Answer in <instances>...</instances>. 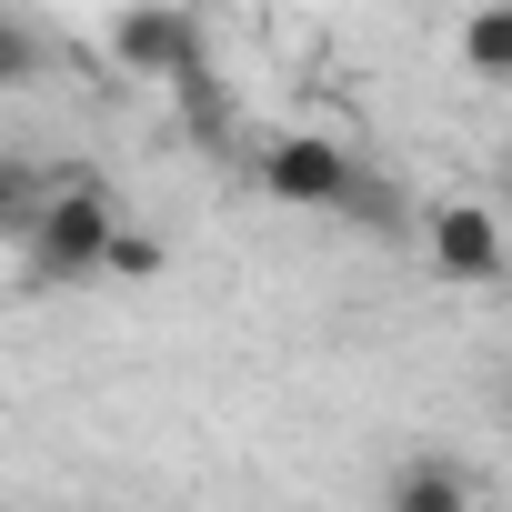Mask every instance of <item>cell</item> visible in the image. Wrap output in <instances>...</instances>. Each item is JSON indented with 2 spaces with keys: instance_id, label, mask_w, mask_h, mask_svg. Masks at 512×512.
<instances>
[{
  "instance_id": "8fae6325",
  "label": "cell",
  "mask_w": 512,
  "mask_h": 512,
  "mask_svg": "<svg viewBox=\"0 0 512 512\" xmlns=\"http://www.w3.org/2000/svg\"><path fill=\"white\" fill-rule=\"evenodd\" d=\"M502 412H512V382H502Z\"/></svg>"
},
{
  "instance_id": "6da1fadb",
  "label": "cell",
  "mask_w": 512,
  "mask_h": 512,
  "mask_svg": "<svg viewBox=\"0 0 512 512\" xmlns=\"http://www.w3.org/2000/svg\"><path fill=\"white\" fill-rule=\"evenodd\" d=\"M111 201H101V181L91 171H71V181H51L41 191V231H31V272L41 282H91L101 272V251H111Z\"/></svg>"
},
{
  "instance_id": "277c9868",
  "label": "cell",
  "mask_w": 512,
  "mask_h": 512,
  "mask_svg": "<svg viewBox=\"0 0 512 512\" xmlns=\"http://www.w3.org/2000/svg\"><path fill=\"white\" fill-rule=\"evenodd\" d=\"M432 262H442V282H502V221L482 201H442L432 211Z\"/></svg>"
},
{
  "instance_id": "9c48e42d",
  "label": "cell",
  "mask_w": 512,
  "mask_h": 512,
  "mask_svg": "<svg viewBox=\"0 0 512 512\" xmlns=\"http://www.w3.org/2000/svg\"><path fill=\"white\" fill-rule=\"evenodd\" d=\"M101 272H121V282H151V272H161V241H151V231H111Z\"/></svg>"
},
{
  "instance_id": "30bf717a",
  "label": "cell",
  "mask_w": 512,
  "mask_h": 512,
  "mask_svg": "<svg viewBox=\"0 0 512 512\" xmlns=\"http://www.w3.org/2000/svg\"><path fill=\"white\" fill-rule=\"evenodd\" d=\"M41 191H51V181H41L31 161H0V231H11V221H21V211H31Z\"/></svg>"
},
{
  "instance_id": "7a4b0ae2",
  "label": "cell",
  "mask_w": 512,
  "mask_h": 512,
  "mask_svg": "<svg viewBox=\"0 0 512 512\" xmlns=\"http://www.w3.org/2000/svg\"><path fill=\"white\" fill-rule=\"evenodd\" d=\"M111 61L131 81H181V71H201V21L171 11V0H131L111 21Z\"/></svg>"
},
{
  "instance_id": "52a82bcc",
  "label": "cell",
  "mask_w": 512,
  "mask_h": 512,
  "mask_svg": "<svg viewBox=\"0 0 512 512\" xmlns=\"http://www.w3.org/2000/svg\"><path fill=\"white\" fill-rule=\"evenodd\" d=\"M171 91H181V131H191V141H231V91L211 81V61H201V71H181Z\"/></svg>"
},
{
  "instance_id": "ba28073f",
  "label": "cell",
  "mask_w": 512,
  "mask_h": 512,
  "mask_svg": "<svg viewBox=\"0 0 512 512\" xmlns=\"http://www.w3.org/2000/svg\"><path fill=\"white\" fill-rule=\"evenodd\" d=\"M31 81H41V41L0 11V91H31Z\"/></svg>"
},
{
  "instance_id": "3957f363",
  "label": "cell",
  "mask_w": 512,
  "mask_h": 512,
  "mask_svg": "<svg viewBox=\"0 0 512 512\" xmlns=\"http://www.w3.org/2000/svg\"><path fill=\"white\" fill-rule=\"evenodd\" d=\"M362 171H352V151L342 141H322V131H282L272 141V161H262V191L272 201H292V211H342V191H352Z\"/></svg>"
},
{
  "instance_id": "7c38bea8",
  "label": "cell",
  "mask_w": 512,
  "mask_h": 512,
  "mask_svg": "<svg viewBox=\"0 0 512 512\" xmlns=\"http://www.w3.org/2000/svg\"><path fill=\"white\" fill-rule=\"evenodd\" d=\"M0 11H11V0H0Z\"/></svg>"
},
{
  "instance_id": "5b68a950",
  "label": "cell",
  "mask_w": 512,
  "mask_h": 512,
  "mask_svg": "<svg viewBox=\"0 0 512 512\" xmlns=\"http://www.w3.org/2000/svg\"><path fill=\"white\" fill-rule=\"evenodd\" d=\"M382 502H392V512H462V502H472V472H462V462H402Z\"/></svg>"
},
{
  "instance_id": "8992f818",
  "label": "cell",
  "mask_w": 512,
  "mask_h": 512,
  "mask_svg": "<svg viewBox=\"0 0 512 512\" xmlns=\"http://www.w3.org/2000/svg\"><path fill=\"white\" fill-rule=\"evenodd\" d=\"M462 61L482 81H512V0H482V11L462 21Z\"/></svg>"
}]
</instances>
